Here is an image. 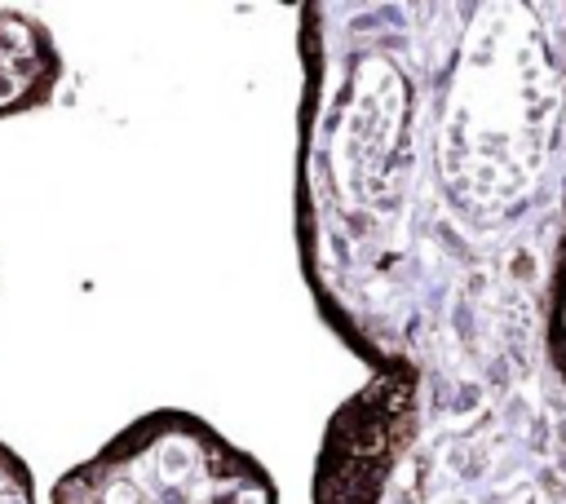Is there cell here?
<instances>
[{"label": "cell", "instance_id": "1", "mask_svg": "<svg viewBox=\"0 0 566 504\" xmlns=\"http://www.w3.org/2000/svg\"><path fill=\"white\" fill-rule=\"evenodd\" d=\"M296 57V265L367 367L310 504H566V0H310Z\"/></svg>", "mask_w": 566, "mask_h": 504}, {"label": "cell", "instance_id": "2", "mask_svg": "<svg viewBox=\"0 0 566 504\" xmlns=\"http://www.w3.org/2000/svg\"><path fill=\"white\" fill-rule=\"evenodd\" d=\"M49 504H279V482L212 420L155 407L71 464Z\"/></svg>", "mask_w": 566, "mask_h": 504}, {"label": "cell", "instance_id": "3", "mask_svg": "<svg viewBox=\"0 0 566 504\" xmlns=\"http://www.w3.org/2000/svg\"><path fill=\"white\" fill-rule=\"evenodd\" d=\"M66 62L53 31L22 9H0V119L49 106L62 88Z\"/></svg>", "mask_w": 566, "mask_h": 504}, {"label": "cell", "instance_id": "4", "mask_svg": "<svg viewBox=\"0 0 566 504\" xmlns=\"http://www.w3.org/2000/svg\"><path fill=\"white\" fill-rule=\"evenodd\" d=\"M0 504H35L31 464L9 442H0Z\"/></svg>", "mask_w": 566, "mask_h": 504}]
</instances>
